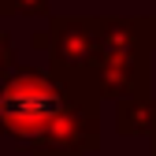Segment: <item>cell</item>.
Segmentation results:
<instances>
[{"mask_svg":"<svg viewBox=\"0 0 156 156\" xmlns=\"http://www.w3.org/2000/svg\"><path fill=\"white\" fill-rule=\"evenodd\" d=\"M89 74H60L52 67H11L0 78V123L4 134L15 141H37L48 130V123L63 112V104L71 101V93L78 89V82Z\"/></svg>","mask_w":156,"mask_h":156,"instance_id":"obj_1","label":"cell"},{"mask_svg":"<svg viewBox=\"0 0 156 156\" xmlns=\"http://www.w3.org/2000/svg\"><path fill=\"white\" fill-rule=\"evenodd\" d=\"M26 149L30 156H89L101 149V97H97L89 78L78 82L63 112Z\"/></svg>","mask_w":156,"mask_h":156,"instance_id":"obj_2","label":"cell"},{"mask_svg":"<svg viewBox=\"0 0 156 156\" xmlns=\"http://www.w3.org/2000/svg\"><path fill=\"white\" fill-rule=\"evenodd\" d=\"M34 48L48 56V67L60 74H89L97 60L93 15H48V30L30 37Z\"/></svg>","mask_w":156,"mask_h":156,"instance_id":"obj_3","label":"cell"},{"mask_svg":"<svg viewBox=\"0 0 156 156\" xmlns=\"http://www.w3.org/2000/svg\"><path fill=\"white\" fill-rule=\"evenodd\" d=\"M152 52H97L89 67V82L101 101L149 93L152 89Z\"/></svg>","mask_w":156,"mask_h":156,"instance_id":"obj_4","label":"cell"},{"mask_svg":"<svg viewBox=\"0 0 156 156\" xmlns=\"http://www.w3.org/2000/svg\"><path fill=\"white\" fill-rule=\"evenodd\" d=\"M97 52H156V15H93Z\"/></svg>","mask_w":156,"mask_h":156,"instance_id":"obj_5","label":"cell"},{"mask_svg":"<svg viewBox=\"0 0 156 156\" xmlns=\"http://www.w3.org/2000/svg\"><path fill=\"white\" fill-rule=\"evenodd\" d=\"M115 130L123 138H149L156 130V97H152V89L115 101Z\"/></svg>","mask_w":156,"mask_h":156,"instance_id":"obj_6","label":"cell"},{"mask_svg":"<svg viewBox=\"0 0 156 156\" xmlns=\"http://www.w3.org/2000/svg\"><path fill=\"white\" fill-rule=\"evenodd\" d=\"M4 15H19V19H45L52 15L48 0H0V19Z\"/></svg>","mask_w":156,"mask_h":156,"instance_id":"obj_7","label":"cell"},{"mask_svg":"<svg viewBox=\"0 0 156 156\" xmlns=\"http://www.w3.org/2000/svg\"><path fill=\"white\" fill-rule=\"evenodd\" d=\"M11 67H15V45H11V34L4 30V23H0V78Z\"/></svg>","mask_w":156,"mask_h":156,"instance_id":"obj_8","label":"cell"},{"mask_svg":"<svg viewBox=\"0 0 156 156\" xmlns=\"http://www.w3.org/2000/svg\"><path fill=\"white\" fill-rule=\"evenodd\" d=\"M149 156H156V130L149 134Z\"/></svg>","mask_w":156,"mask_h":156,"instance_id":"obj_9","label":"cell"},{"mask_svg":"<svg viewBox=\"0 0 156 156\" xmlns=\"http://www.w3.org/2000/svg\"><path fill=\"white\" fill-rule=\"evenodd\" d=\"M0 138H4V123H0Z\"/></svg>","mask_w":156,"mask_h":156,"instance_id":"obj_10","label":"cell"}]
</instances>
